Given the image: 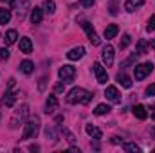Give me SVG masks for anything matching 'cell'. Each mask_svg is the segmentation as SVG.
Wrapping results in <instances>:
<instances>
[{"mask_svg":"<svg viewBox=\"0 0 155 153\" xmlns=\"http://www.w3.org/2000/svg\"><path fill=\"white\" fill-rule=\"evenodd\" d=\"M43 7H45V11H47L49 15H52V13L56 11V4H54L52 0H45V2H43Z\"/></svg>","mask_w":155,"mask_h":153,"instance_id":"cell-27","label":"cell"},{"mask_svg":"<svg viewBox=\"0 0 155 153\" xmlns=\"http://www.w3.org/2000/svg\"><path fill=\"white\" fill-rule=\"evenodd\" d=\"M92 92H88V90H85V88H81V86H76V88H72L69 94H67V103L69 105H88L90 101H92Z\"/></svg>","mask_w":155,"mask_h":153,"instance_id":"cell-1","label":"cell"},{"mask_svg":"<svg viewBox=\"0 0 155 153\" xmlns=\"http://www.w3.org/2000/svg\"><path fill=\"white\" fill-rule=\"evenodd\" d=\"M74 77H76V69H74L72 65H63V67L60 69V79H61L63 83H72Z\"/></svg>","mask_w":155,"mask_h":153,"instance_id":"cell-6","label":"cell"},{"mask_svg":"<svg viewBox=\"0 0 155 153\" xmlns=\"http://www.w3.org/2000/svg\"><path fill=\"white\" fill-rule=\"evenodd\" d=\"M29 115V106L27 105H22L18 110H15V115H13V119H11V122H9V126L15 130V128H18L24 121H25V117Z\"/></svg>","mask_w":155,"mask_h":153,"instance_id":"cell-3","label":"cell"},{"mask_svg":"<svg viewBox=\"0 0 155 153\" xmlns=\"http://www.w3.org/2000/svg\"><path fill=\"white\" fill-rule=\"evenodd\" d=\"M146 29H148V31H155V15L150 18V20H148V25H146Z\"/></svg>","mask_w":155,"mask_h":153,"instance_id":"cell-33","label":"cell"},{"mask_svg":"<svg viewBox=\"0 0 155 153\" xmlns=\"http://www.w3.org/2000/svg\"><path fill=\"white\" fill-rule=\"evenodd\" d=\"M85 130H87V133H88L92 139H101V137H103V132H101L97 126H94V124H87Z\"/></svg>","mask_w":155,"mask_h":153,"instance_id":"cell-12","label":"cell"},{"mask_svg":"<svg viewBox=\"0 0 155 153\" xmlns=\"http://www.w3.org/2000/svg\"><path fill=\"white\" fill-rule=\"evenodd\" d=\"M56 110H58V99H56V96H49L47 101H45V112L54 114Z\"/></svg>","mask_w":155,"mask_h":153,"instance_id":"cell-10","label":"cell"},{"mask_svg":"<svg viewBox=\"0 0 155 153\" xmlns=\"http://www.w3.org/2000/svg\"><path fill=\"white\" fill-rule=\"evenodd\" d=\"M137 54H146V41L144 40H141L137 43Z\"/></svg>","mask_w":155,"mask_h":153,"instance_id":"cell-29","label":"cell"},{"mask_svg":"<svg viewBox=\"0 0 155 153\" xmlns=\"http://www.w3.org/2000/svg\"><path fill=\"white\" fill-rule=\"evenodd\" d=\"M20 70L24 72V74H33V70H35V63L33 61H29V60H24L22 63H20Z\"/></svg>","mask_w":155,"mask_h":153,"instance_id":"cell-15","label":"cell"},{"mask_svg":"<svg viewBox=\"0 0 155 153\" xmlns=\"http://www.w3.org/2000/svg\"><path fill=\"white\" fill-rule=\"evenodd\" d=\"M146 94H148V96H155V83H152V85L146 88Z\"/></svg>","mask_w":155,"mask_h":153,"instance_id":"cell-35","label":"cell"},{"mask_svg":"<svg viewBox=\"0 0 155 153\" xmlns=\"http://www.w3.org/2000/svg\"><path fill=\"white\" fill-rule=\"evenodd\" d=\"M83 56H85V47H74V49H71V50L67 52V58L72 60V61L81 60Z\"/></svg>","mask_w":155,"mask_h":153,"instance_id":"cell-11","label":"cell"},{"mask_svg":"<svg viewBox=\"0 0 155 153\" xmlns=\"http://www.w3.org/2000/svg\"><path fill=\"white\" fill-rule=\"evenodd\" d=\"M144 4V0H126L124 2V9L128 11V13H134L137 7H141Z\"/></svg>","mask_w":155,"mask_h":153,"instance_id":"cell-13","label":"cell"},{"mask_svg":"<svg viewBox=\"0 0 155 153\" xmlns=\"http://www.w3.org/2000/svg\"><path fill=\"white\" fill-rule=\"evenodd\" d=\"M61 133H63V137L67 139V142H69L71 146H76V137H74V135H72L67 128H61Z\"/></svg>","mask_w":155,"mask_h":153,"instance_id":"cell-22","label":"cell"},{"mask_svg":"<svg viewBox=\"0 0 155 153\" xmlns=\"http://www.w3.org/2000/svg\"><path fill=\"white\" fill-rule=\"evenodd\" d=\"M117 81H119L124 88H130V86H132V79L126 76V74H117Z\"/></svg>","mask_w":155,"mask_h":153,"instance_id":"cell-23","label":"cell"},{"mask_svg":"<svg viewBox=\"0 0 155 153\" xmlns=\"http://www.w3.org/2000/svg\"><path fill=\"white\" fill-rule=\"evenodd\" d=\"M38 130H40V124H38V119L35 117L33 121H27L24 124V132H22V141H27V139H33L38 135Z\"/></svg>","mask_w":155,"mask_h":153,"instance_id":"cell-2","label":"cell"},{"mask_svg":"<svg viewBox=\"0 0 155 153\" xmlns=\"http://www.w3.org/2000/svg\"><path fill=\"white\" fill-rule=\"evenodd\" d=\"M29 150H31V151H38L40 148H38V146H36V144H33V146H31V148H29Z\"/></svg>","mask_w":155,"mask_h":153,"instance_id":"cell-39","label":"cell"},{"mask_svg":"<svg viewBox=\"0 0 155 153\" xmlns=\"http://www.w3.org/2000/svg\"><path fill=\"white\" fill-rule=\"evenodd\" d=\"M31 50H33V43H31V40L29 38H22L20 40V52L29 54Z\"/></svg>","mask_w":155,"mask_h":153,"instance_id":"cell-17","label":"cell"},{"mask_svg":"<svg viewBox=\"0 0 155 153\" xmlns=\"http://www.w3.org/2000/svg\"><path fill=\"white\" fill-rule=\"evenodd\" d=\"M152 70H153V63H152V61L137 65V67L134 69V72H135V79H137V81L144 79L146 76H150V74H152Z\"/></svg>","mask_w":155,"mask_h":153,"instance_id":"cell-4","label":"cell"},{"mask_svg":"<svg viewBox=\"0 0 155 153\" xmlns=\"http://www.w3.org/2000/svg\"><path fill=\"white\" fill-rule=\"evenodd\" d=\"M134 115H135V117H137V119H141V121H144V119H146V108H144V106H143V105H135V106H134Z\"/></svg>","mask_w":155,"mask_h":153,"instance_id":"cell-18","label":"cell"},{"mask_svg":"<svg viewBox=\"0 0 155 153\" xmlns=\"http://www.w3.org/2000/svg\"><path fill=\"white\" fill-rule=\"evenodd\" d=\"M153 121H155V115H153Z\"/></svg>","mask_w":155,"mask_h":153,"instance_id":"cell-41","label":"cell"},{"mask_svg":"<svg viewBox=\"0 0 155 153\" xmlns=\"http://www.w3.org/2000/svg\"><path fill=\"white\" fill-rule=\"evenodd\" d=\"M9 60V50L5 47H0V61H5Z\"/></svg>","mask_w":155,"mask_h":153,"instance_id":"cell-30","label":"cell"},{"mask_svg":"<svg viewBox=\"0 0 155 153\" xmlns=\"http://www.w3.org/2000/svg\"><path fill=\"white\" fill-rule=\"evenodd\" d=\"M150 47H152V49H155V38L152 40V41H150Z\"/></svg>","mask_w":155,"mask_h":153,"instance_id":"cell-40","label":"cell"},{"mask_svg":"<svg viewBox=\"0 0 155 153\" xmlns=\"http://www.w3.org/2000/svg\"><path fill=\"white\" fill-rule=\"evenodd\" d=\"M117 33H119V27H117L116 24H110V25H107V27H105V38H107V40L116 38Z\"/></svg>","mask_w":155,"mask_h":153,"instance_id":"cell-14","label":"cell"},{"mask_svg":"<svg viewBox=\"0 0 155 153\" xmlns=\"http://www.w3.org/2000/svg\"><path fill=\"white\" fill-rule=\"evenodd\" d=\"M134 61H135V54H132V56H130L126 61H123V63H121V67H123V69H126V67H130Z\"/></svg>","mask_w":155,"mask_h":153,"instance_id":"cell-31","label":"cell"},{"mask_svg":"<svg viewBox=\"0 0 155 153\" xmlns=\"http://www.w3.org/2000/svg\"><path fill=\"white\" fill-rule=\"evenodd\" d=\"M123 150H124V151H128V153H137V151H141V148H139L135 142H126V144L123 146Z\"/></svg>","mask_w":155,"mask_h":153,"instance_id":"cell-25","label":"cell"},{"mask_svg":"<svg viewBox=\"0 0 155 153\" xmlns=\"http://www.w3.org/2000/svg\"><path fill=\"white\" fill-rule=\"evenodd\" d=\"M2 2H5L9 7H13V5H15V0H2Z\"/></svg>","mask_w":155,"mask_h":153,"instance_id":"cell-37","label":"cell"},{"mask_svg":"<svg viewBox=\"0 0 155 153\" xmlns=\"http://www.w3.org/2000/svg\"><path fill=\"white\" fill-rule=\"evenodd\" d=\"M130 41H132L130 34H124V36H123V40H121V43H119V49H126V47L130 45Z\"/></svg>","mask_w":155,"mask_h":153,"instance_id":"cell-28","label":"cell"},{"mask_svg":"<svg viewBox=\"0 0 155 153\" xmlns=\"http://www.w3.org/2000/svg\"><path fill=\"white\" fill-rule=\"evenodd\" d=\"M15 101H16V94H15V92H9V90H5L2 103H4L5 106H13V105H15Z\"/></svg>","mask_w":155,"mask_h":153,"instance_id":"cell-16","label":"cell"},{"mask_svg":"<svg viewBox=\"0 0 155 153\" xmlns=\"http://www.w3.org/2000/svg\"><path fill=\"white\" fill-rule=\"evenodd\" d=\"M112 142H114V144H119V142H121V139H119V137H112Z\"/></svg>","mask_w":155,"mask_h":153,"instance_id":"cell-38","label":"cell"},{"mask_svg":"<svg viewBox=\"0 0 155 153\" xmlns=\"http://www.w3.org/2000/svg\"><path fill=\"white\" fill-rule=\"evenodd\" d=\"M63 86H65V83L61 81V83H58V85H56V90H58V92H61V90H63Z\"/></svg>","mask_w":155,"mask_h":153,"instance_id":"cell-36","label":"cell"},{"mask_svg":"<svg viewBox=\"0 0 155 153\" xmlns=\"http://www.w3.org/2000/svg\"><path fill=\"white\" fill-rule=\"evenodd\" d=\"M16 38H18V33L15 31V29H9L7 33H5V45H13L15 41H16Z\"/></svg>","mask_w":155,"mask_h":153,"instance_id":"cell-19","label":"cell"},{"mask_svg":"<svg viewBox=\"0 0 155 153\" xmlns=\"http://www.w3.org/2000/svg\"><path fill=\"white\" fill-rule=\"evenodd\" d=\"M81 27H83V31L87 33V38H88V41H90L92 45H99V43H101V38L97 36L96 29H94L88 22H81Z\"/></svg>","mask_w":155,"mask_h":153,"instance_id":"cell-5","label":"cell"},{"mask_svg":"<svg viewBox=\"0 0 155 153\" xmlns=\"http://www.w3.org/2000/svg\"><path fill=\"white\" fill-rule=\"evenodd\" d=\"M92 70H94V74H96L97 83L107 85V81H108V74H107V70H105V67H103L101 63H94V65H92Z\"/></svg>","mask_w":155,"mask_h":153,"instance_id":"cell-7","label":"cell"},{"mask_svg":"<svg viewBox=\"0 0 155 153\" xmlns=\"http://www.w3.org/2000/svg\"><path fill=\"white\" fill-rule=\"evenodd\" d=\"M41 18H43L41 9H40V7H35V9L31 11V22H33V24H40V22H41Z\"/></svg>","mask_w":155,"mask_h":153,"instance_id":"cell-20","label":"cell"},{"mask_svg":"<svg viewBox=\"0 0 155 153\" xmlns=\"http://www.w3.org/2000/svg\"><path fill=\"white\" fill-rule=\"evenodd\" d=\"M108 112H110V106H108V105H105V103H103V105H97V106H96V110H94V114H96V115H107Z\"/></svg>","mask_w":155,"mask_h":153,"instance_id":"cell-24","label":"cell"},{"mask_svg":"<svg viewBox=\"0 0 155 153\" xmlns=\"http://www.w3.org/2000/svg\"><path fill=\"white\" fill-rule=\"evenodd\" d=\"M103 61L107 63V67H112L114 65V47L112 45H107L105 49H103Z\"/></svg>","mask_w":155,"mask_h":153,"instance_id":"cell-9","label":"cell"},{"mask_svg":"<svg viewBox=\"0 0 155 153\" xmlns=\"http://www.w3.org/2000/svg\"><path fill=\"white\" fill-rule=\"evenodd\" d=\"M45 135H47V139H51V142L54 144L56 141H58V135H56V132H54V128H45Z\"/></svg>","mask_w":155,"mask_h":153,"instance_id":"cell-26","label":"cell"},{"mask_svg":"<svg viewBox=\"0 0 155 153\" xmlns=\"http://www.w3.org/2000/svg\"><path fill=\"white\" fill-rule=\"evenodd\" d=\"M94 2H96V0H81V5H83V7H92Z\"/></svg>","mask_w":155,"mask_h":153,"instance_id":"cell-34","label":"cell"},{"mask_svg":"<svg viewBox=\"0 0 155 153\" xmlns=\"http://www.w3.org/2000/svg\"><path fill=\"white\" fill-rule=\"evenodd\" d=\"M11 20V11L5 7H0V24H7Z\"/></svg>","mask_w":155,"mask_h":153,"instance_id":"cell-21","label":"cell"},{"mask_svg":"<svg viewBox=\"0 0 155 153\" xmlns=\"http://www.w3.org/2000/svg\"><path fill=\"white\" fill-rule=\"evenodd\" d=\"M110 15H117V0H110Z\"/></svg>","mask_w":155,"mask_h":153,"instance_id":"cell-32","label":"cell"},{"mask_svg":"<svg viewBox=\"0 0 155 153\" xmlns=\"http://www.w3.org/2000/svg\"><path fill=\"white\" fill-rule=\"evenodd\" d=\"M105 96H107V99H108L110 103H121V94H119L117 86H107Z\"/></svg>","mask_w":155,"mask_h":153,"instance_id":"cell-8","label":"cell"}]
</instances>
